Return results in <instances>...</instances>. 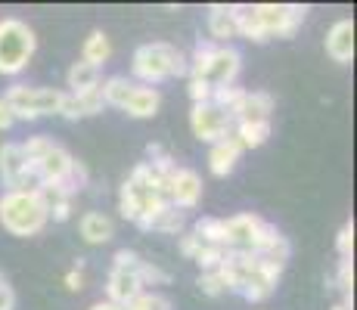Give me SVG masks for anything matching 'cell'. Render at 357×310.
I'll list each match as a JSON object with an SVG mask.
<instances>
[{
    "label": "cell",
    "mask_w": 357,
    "mask_h": 310,
    "mask_svg": "<svg viewBox=\"0 0 357 310\" xmlns=\"http://www.w3.org/2000/svg\"><path fill=\"white\" fill-rule=\"evenodd\" d=\"M19 146H22L25 158H29L38 186H59L68 196H78L87 186V180H91L84 164L53 137L38 134V137H29L25 143H19Z\"/></svg>",
    "instance_id": "cell-1"
},
{
    "label": "cell",
    "mask_w": 357,
    "mask_h": 310,
    "mask_svg": "<svg viewBox=\"0 0 357 310\" xmlns=\"http://www.w3.org/2000/svg\"><path fill=\"white\" fill-rule=\"evenodd\" d=\"M221 273H224V279H227V292L243 295L252 304L271 298V295L277 292L280 277H283L280 267L267 264L261 254H249V251H227V261H224Z\"/></svg>",
    "instance_id": "cell-2"
},
{
    "label": "cell",
    "mask_w": 357,
    "mask_h": 310,
    "mask_svg": "<svg viewBox=\"0 0 357 310\" xmlns=\"http://www.w3.org/2000/svg\"><path fill=\"white\" fill-rule=\"evenodd\" d=\"M239 72H243V56L236 47H218L211 40H199L193 59H187V75L205 81L211 91L236 84Z\"/></svg>",
    "instance_id": "cell-3"
},
{
    "label": "cell",
    "mask_w": 357,
    "mask_h": 310,
    "mask_svg": "<svg viewBox=\"0 0 357 310\" xmlns=\"http://www.w3.org/2000/svg\"><path fill=\"white\" fill-rule=\"evenodd\" d=\"M47 224H50V215H47L38 189H6L0 196V226L10 236H38Z\"/></svg>",
    "instance_id": "cell-4"
},
{
    "label": "cell",
    "mask_w": 357,
    "mask_h": 310,
    "mask_svg": "<svg viewBox=\"0 0 357 310\" xmlns=\"http://www.w3.org/2000/svg\"><path fill=\"white\" fill-rule=\"evenodd\" d=\"M130 72H134L137 84L155 87V84H162V81L187 75V56H183L174 44L153 40V44H140L134 50V56H130Z\"/></svg>",
    "instance_id": "cell-5"
},
{
    "label": "cell",
    "mask_w": 357,
    "mask_h": 310,
    "mask_svg": "<svg viewBox=\"0 0 357 310\" xmlns=\"http://www.w3.org/2000/svg\"><path fill=\"white\" fill-rule=\"evenodd\" d=\"M102 102L119 112L130 115V118H153L162 106V93L159 87H146V84H137L134 78L128 75H112L100 84Z\"/></svg>",
    "instance_id": "cell-6"
},
{
    "label": "cell",
    "mask_w": 357,
    "mask_h": 310,
    "mask_svg": "<svg viewBox=\"0 0 357 310\" xmlns=\"http://www.w3.org/2000/svg\"><path fill=\"white\" fill-rule=\"evenodd\" d=\"M34 50H38V38H34L29 22L16 16L0 19V75L25 72Z\"/></svg>",
    "instance_id": "cell-7"
},
{
    "label": "cell",
    "mask_w": 357,
    "mask_h": 310,
    "mask_svg": "<svg viewBox=\"0 0 357 310\" xmlns=\"http://www.w3.org/2000/svg\"><path fill=\"white\" fill-rule=\"evenodd\" d=\"M277 236H280L277 226L267 224V220L258 215H233L224 220V248H227V251L261 254Z\"/></svg>",
    "instance_id": "cell-8"
},
{
    "label": "cell",
    "mask_w": 357,
    "mask_h": 310,
    "mask_svg": "<svg viewBox=\"0 0 357 310\" xmlns=\"http://www.w3.org/2000/svg\"><path fill=\"white\" fill-rule=\"evenodd\" d=\"M140 264H143V258L137 251H130V248H119V251L112 254V270H109V279H106L109 304L125 310L137 295L146 292L140 282Z\"/></svg>",
    "instance_id": "cell-9"
},
{
    "label": "cell",
    "mask_w": 357,
    "mask_h": 310,
    "mask_svg": "<svg viewBox=\"0 0 357 310\" xmlns=\"http://www.w3.org/2000/svg\"><path fill=\"white\" fill-rule=\"evenodd\" d=\"M63 93L56 87H29V84H16L10 87L3 96L10 102L16 121H38V118H50V115H59V106H63Z\"/></svg>",
    "instance_id": "cell-10"
},
{
    "label": "cell",
    "mask_w": 357,
    "mask_h": 310,
    "mask_svg": "<svg viewBox=\"0 0 357 310\" xmlns=\"http://www.w3.org/2000/svg\"><path fill=\"white\" fill-rule=\"evenodd\" d=\"M252 10H255L258 29L264 34V40L292 38L307 16V6H298V3H252Z\"/></svg>",
    "instance_id": "cell-11"
},
{
    "label": "cell",
    "mask_w": 357,
    "mask_h": 310,
    "mask_svg": "<svg viewBox=\"0 0 357 310\" xmlns=\"http://www.w3.org/2000/svg\"><path fill=\"white\" fill-rule=\"evenodd\" d=\"M190 127H193V137L202 143H221L233 134V118L224 109H218L215 102H199V106L190 109Z\"/></svg>",
    "instance_id": "cell-12"
},
{
    "label": "cell",
    "mask_w": 357,
    "mask_h": 310,
    "mask_svg": "<svg viewBox=\"0 0 357 310\" xmlns=\"http://www.w3.org/2000/svg\"><path fill=\"white\" fill-rule=\"evenodd\" d=\"M0 180H3L6 189H38L34 171L19 143H3L0 146Z\"/></svg>",
    "instance_id": "cell-13"
},
{
    "label": "cell",
    "mask_w": 357,
    "mask_h": 310,
    "mask_svg": "<svg viewBox=\"0 0 357 310\" xmlns=\"http://www.w3.org/2000/svg\"><path fill=\"white\" fill-rule=\"evenodd\" d=\"M202 186H205L202 177H199L193 168H177L168 183V205H174V208H181V211L199 208V202H202Z\"/></svg>",
    "instance_id": "cell-14"
},
{
    "label": "cell",
    "mask_w": 357,
    "mask_h": 310,
    "mask_svg": "<svg viewBox=\"0 0 357 310\" xmlns=\"http://www.w3.org/2000/svg\"><path fill=\"white\" fill-rule=\"evenodd\" d=\"M208 34L211 44L218 47H230V40L239 38V25H236V6L233 3H211L208 6Z\"/></svg>",
    "instance_id": "cell-15"
},
{
    "label": "cell",
    "mask_w": 357,
    "mask_h": 310,
    "mask_svg": "<svg viewBox=\"0 0 357 310\" xmlns=\"http://www.w3.org/2000/svg\"><path fill=\"white\" fill-rule=\"evenodd\" d=\"M106 109L102 102L100 87L97 91H87V93H63V106H59V115L68 121H81V118H93Z\"/></svg>",
    "instance_id": "cell-16"
},
{
    "label": "cell",
    "mask_w": 357,
    "mask_h": 310,
    "mask_svg": "<svg viewBox=\"0 0 357 310\" xmlns=\"http://www.w3.org/2000/svg\"><path fill=\"white\" fill-rule=\"evenodd\" d=\"M273 109V96L267 91H245L243 100H239L236 112H233V124H243V121H271Z\"/></svg>",
    "instance_id": "cell-17"
},
{
    "label": "cell",
    "mask_w": 357,
    "mask_h": 310,
    "mask_svg": "<svg viewBox=\"0 0 357 310\" xmlns=\"http://www.w3.org/2000/svg\"><path fill=\"white\" fill-rule=\"evenodd\" d=\"M326 53L333 62L348 65L354 59V22L351 19H339L326 34Z\"/></svg>",
    "instance_id": "cell-18"
},
{
    "label": "cell",
    "mask_w": 357,
    "mask_h": 310,
    "mask_svg": "<svg viewBox=\"0 0 357 310\" xmlns=\"http://www.w3.org/2000/svg\"><path fill=\"white\" fill-rule=\"evenodd\" d=\"M239 158H243V146L236 143V137H227V140L221 143H211L208 149V171L215 177H230L233 171H236Z\"/></svg>",
    "instance_id": "cell-19"
},
{
    "label": "cell",
    "mask_w": 357,
    "mask_h": 310,
    "mask_svg": "<svg viewBox=\"0 0 357 310\" xmlns=\"http://www.w3.org/2000/svg\"><path fill=\"white\" fill-rule=\"evenodd\" d=\"M78 230H81V239H84L87 245H106L109 239L115 236L112 217H106L102 211H87V215L78 220Z\"/></svg>",
    "instance_id": "cell-20"
},
{
    "label": "cell",
    "mask_w": 357,
    "mask_h": 310,
    "mask_svg": "<svg viewBox=\"0 0 357 310\" xmlns=\"http://www.w3.org/2000/svg\"><path fill=\"white\" fill-rule=\"evenodd\" d=\"M66 84H68L66 93L97 91V87L102 84V68L91 65V62H84V59H78V62H72V68L66 72Z\"/></svg>",
    "instance_id": "cell-21"
},
{
    "label": "cell",
    "mask_w": 357,
    "mask_h": 310,
    "mask_svg": "<svg viewBox=\"0 0 357 310\" xmlns=\"http://www.w3.org/2000/svg\"><path fill=\"white\" fill-rule=\"evenodd\" d=\"M146 233H168V236H181V233H187V211L174 208V205H165L159 215H153Z\"/></svg>",
    "instance_id": "cell-22"
},
{
    "label": "cell",
    "mask_w": 357,
    "mask_h": 310,
    "mask_svg": "<svg viewBox=\"0 0 357 310\" xmlns=\"http://www.w3.org/2000/svg\"><path fill=\"white\" fill-rule=\"evenodd\" d=\"M233 137L236 143L245 149H258L271 140V121H243V124H233Z\"/></svg>",
    "instance_id": "cell-23"
},
{
    "label": "cell",
    "mask_w": 357,
    "mask_h": 310,
    "mask_svg": "<svg viewBox=\"0 0 357 310\" xmlns=\"http://www.w3.org/2000/svg\"><path fill=\"white\" fill-rule=\"evenodd\" d=\"M109 56H112V44H109V34L102 29H93L91 34H87L84 47H81V59L91 62V65L102 68L109 62Z\"/></svg>",
    "instance_id": "cell-24"
},
{
    "label": "cell",
    "mask_w": 357,
    "mask_h": 310,
    "mask_svg": "<svg viewBox=\"0 0 357 310\" xmlns=\"http://www.w3.org/2000/svg\"><path fill=\"white\" fill-rule=\"evenodd\" d=\"M193 233L205 245H221L224 248V217H199Z\"/></svg>",
    "instance_id": "cell-25"
},
{
    "label": "cell",
    "mask_w": 357,
    "mask_h": 310,
    "mask_svg": "<svg viewBox=\"0 0 357 310\" xmlns=\"http://www.w3.org/2000/svg\"><path fill=\"white\" fill-rule=\"evenodd\" d=\"M335 286H339V292H342V304L354 307V261H339Z\"/></svg>",
    "instance_id": "cell-26"
},
{
    "label": "cell",
    "mask_w": 357,
    "mask_h": 310,
    "mask_svg": "<svg viewBox=\"0 0 357 310\" xmlns=\"http://www.w3.org/2000/svg\"><path fill=\"white\" fill-rule=\"evenodd\" d=\"M224 261H227V248H221V245H202V251L196 254V264L202 273L221 270Z\"/></svg>",
    "instance_id": "cell-27"
},
{
    "label": "cell",
    "mask_w": 357,
    "mask_h": 310,
    "mask_svg": "<svg viewBox=\"0 0 357 310\" xmlns=\"http://www.w3.org/2000/svg\"><path fill=\"white\" fill-rule=\"evenodd\" d=\"M196 286H199V292L208 295V298H221V295H227V279H224V273H221V270L199 273Z\"/></svg>",
    "instance_id": "cell-28"
},
{
    "label": "cell",
    "mask_w": 357,
    "mask_h": 310,
    "mask_svg": "<svg viewBox=\"0 0 357 310\" xmlns=\"http://www.w3.org/2000/svg\"><path fill=\"white\" fill-rule=\"evenodd\" d=\"M243 87H236V84H230V87H221V91H215L211 93V102H215L218 109H224V112L233 118V112H236V106H239V100H243Z\"/></svg>",
    "instance_id": "cell-29"
},
{
    "label": "cell",
    "mask_w": 357,
    "mask_h": 310,
    "mask_svg": "<svg viewBox=\"0 0 357 310\" xmlns=\"http://www.w3.org/2000/svg\"><path fill=\"white\" fill-rule=\"evenodd\" d=\"M125 310H171V301L165 298V295H159V292H140L134 301L125 307Z\"/></svg>",
    "instance_id": "cell-30"
},
{
    "label": "cell",
    "mask_w": 357,
    "mask_h": 310,
    "mask_svg": "<svg viewBox=\"0 0 357 310\" xmlns=\"http://www.w3.org/2000/svg\"><path fill=\"white\" fill-rule=\"evenodd\" d=\"M140 282H143V288L146 286H168L171 277L162 270V267H155L153 261H143L140 264Z\"/></svg>",
    "instance_id": "cell-31"
},
{
    "label": "cell",
    "mask_w": 357,
    "mask_h": 310,
    "mask_svg": "<svg viewBox=\"0 0 357 310\" xmlns=\"http://www.w3.org/2000/svg\"><path fill=\"white\" fill-rule=\"evenodd\" d=\"M335 248H339L342 261H354V224L351 220L339 230V236H335Z\"/></svg>",
    "instance_id": "cell-32"
},
{
    "label": "cell",
    "mask_w": 357,
    "mask_h": 310,
    "mask_svg": "<svg viewBox=\"0 0 357 310\" xmlns=\"http://www.w3.org/2000/svg\"><path fill=\"white\" fill-rule=\"evenodd\" d=\"M202 245H205V242L196 236L193 230H190V233H181V242H177V248H181V254H183L187 261H196V254L202 251Z\"/></svg>",
    "instance_id": "cell-33"
},
{
    "label": "cell",
    "mask_w": 357,
    "mask_h": 310,
    "mask_svg": "<svg viewBox=\"0 0 357 310\" xmlns=\"http://www.w3.org/2000/svg\"><path fill=\"white\" fill-rule=\"evenodd\" d=\"M66 288L68 292H81L84 288V258L75 261V267L66 273Z\"/></svg>",
    "instance_id": "cell-34"
},
{
    "label": "cell",
    "mask_w": 357,
    "mask_h": 310,
    "mask_svg": "<svg viewBox=\"0 0 357 310\" xmlns=\"http://www.w3.org/2000/svg\"><path fill=\"white\" fill-rule=\"evenodd\" d=\"M187 93H190V100H193V106H199V102H211V87L205 84V81H199V78H190V87H187Z\"/></svg>",
    "instance_id": "cell-35"
},
{
    "label": "cell",
    "mask_w": 357,
    "mask_h": 310,
    "mask_svg": "<svg viewBox=\"0 0 357 310\" xmlns=\"http://www.w3.org/2000/svg\"><path fill=\"white\" fill-rule=\"evenodd\" d=\"M13 124H16V115H13L10 102H6V96H0V130H10Z\"/></svg>",
    "instance_id": "cell-36"
},
{
    "label": "cell",
    "mask_w": 357,
    "mask_h": 310,
    "mask_svg": "<svg viewBox=\"0 0 357 310\" xmlns=\"http://www.w3.org/2000/svg\"><path fill=\"white\" fill-rule=\"evenodd\" d=\"M0 310H16V292H13L10 282L0 286Z\"/></svg>",
    "instance_id": "cell-37"
},
{
    "label": "cell",
    "mask_w": 357,
    "mask_h": 310,
    "mask_svg": "<svg viewBox=\"0 0 357 310\" xmlns=\"http://www.w3.org/2000/svg\"><path fill=\"white\" fill-rule=\"evenodd\" d=\"M91 310H121V307H115V304H109V301H97Z\"/></svg>",
    "instance_id": "cell-38"
},
{
    "label": "cell",
    "mask_w": 357,
    "mask_h": 310,
    "mask_svg": "<svg viewBox=\"0 0 357 310\" xmlns=\"http://www.w3.org/2000/svg\"><path fill=\"white\" fill-rule=\"evenodd\" d=\"M333 310H351V307H345V304H335Z\"/></svg>",
    "instance_id": "cell-39"
},
{
    "label": "cell",
    "mask_w": 357,
    "mask_h": 310,
    "mask_svg": "<svg viewBox=\"0 0 357 310\" xmlns=\"http://www.w3.org/2000/svg\"><path fill=\"white\" fill-rule=\"evenodd\" d=\"M3 282H6V277H3V273H0V286H3Z\"/></svg>",
    "instance_id": "cell-40"
}]
</instances>
